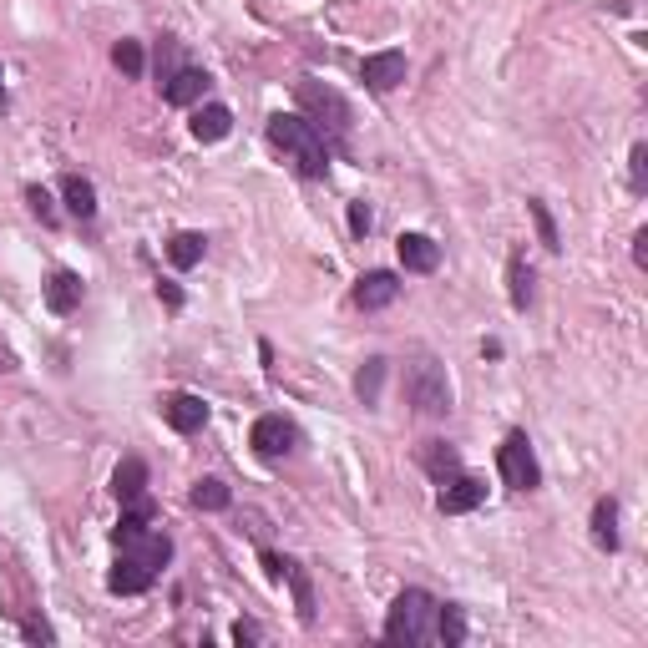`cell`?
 <instances>
[{
  "label": "cell",
  "instance_id": "cell-15",
  "mask_svg": "<svg viewBox=\"0 0 648 648\" xmlns=\"http://www.w3.org/2000/svg\"><path fill=\"white\" fill-rule=\"evenodd\" d=\"M81 304V279L71 274V269H56L51 279H46V309L51 314H71Z\"/></svg>",
  "mask_w": 648,
  "mask_h": 648
},
{
  "label": "cell",
  "instance_id": "cell-22",
  "mask_svg": "<svg viewBox=\"0 0 648 648\" xmlns=\"http://www.w3.org/2000/svg\"><path fill=\"white\" fill-rule=\"evenodd\" d=\"M507 284H512V309H527V304H532V264H527L522 254H512Z\"/></svg>",
  "mask_w": 648,
  "mask_h": 648
},
{
  "label": "cell",
  "instance_id": "cell-38",
  "mask_svg": "<svg viewBox=\"0 0 648 648\" xmlns=\"http://www.w3.org/2000/svg\"><path fill=\"white\" fill-rule=\"evenodd\" d=\"M0 81H6V76H0Z\"/></svg>",
  "mask_w": 648,
  "mask_h": 648
},
{
  "label": "cell",
  "instance_id": "cell-36",
  "mask_svg": "<svg viewBox=\"0 0 648 648\" xmlns=\"http://www.w3.org/2000/svg\"><path fill=\"white\" fill-rule=\"evenodd\" d=\"M233 638L238 643H259V623H233Z\"/></svg>",
  "mask_w": 648,
  "mask_h": 648
},
{
  "label": "cell",
  "instance_id": "cell-8",
  "mask_svg": "<svg viewBox=\"0 0 648 648\" xmlns=\"http://www.w3.org/2000/svg\"><path fill=\"white\" fill-rule=\"evenodd\" d=\"M162 421H168L173 431H183V436H193V431H203V426H208V405H203V395L178 390V395L162 400Z\"/></svg>",
  "mask_w": 648,
  "mask_h": 648
},
{
  "label": "cell",
  "instance_id": "cell-33",
  "mask_svg": "<svg viewBox=\"0 0 648 648\" xmlns=\"http://www.w3.org/2000/svg\"><path fill=\"white\" fill-rule=\"evenodd\" d=\"M633 264H638V269H648V228H638V233H633Z\"/></svg>",
  "mask_w": 648,
  "mask_h": 648
},
{
  "label": "cell",
  "instance_id": "cell-13",
  "mask_svg": "<svg viewBox=\"0 0 648 648\" xmlns=\"http://www.w3.org/2000/svg\"><path fill=\"white\" fill-rule=\"evenodd\" d=\"M395 294H400V279H395L390 269H370V274L355 284V304H360V309H385V304H395Z\"/></svg>",
  "mask_w": 648,
  "mask_h": 648
},
{
  "label": "cell",
  "instance_id": "cell-18",
  "mask_svg": "<svg viewBox=\"0 0 648 648\" xmlns=\"http://www.w3.org/2000/svg\"><path fill=\"white\" fill-rule=\"evenodd\" d=\"M421 466H426L436 481H446V476L461 471V456H456L451 441H426V446H421Z\"/></svg>",
  "mask_w": 648,
  "mask_h": 648
},
{
  "label": "cell",
  "instance_id": "cell-7",
  "mask_svg": "<svg viewBox=\"0 0 648 648\" xmlns=\"http://www.w3.org/2000/svg\"><path fill=\"white\" fill-rule=\"evenodd\" d=\"M486 502V481H476V476H446L441 481V512L446 517H461V512H476Z\"/></svg>",
  "mask_w": 648,
  "mask_h": 648
},
{
  "label": "cell",
  "instance_id": "cell-1",
  "mask_svg": "<svg viewBox=\"0 0 648 648\" xmlns=\"http://www.w3.org/2000/svg\"><path fill=\"white\" fill-rule=\"evenodd\" d=\"M269 142L294 162L304 178H324V173H330V147H324V132H319L309 117L274 112V117H269Z\"/></svg>",
  "mask_w": 648,
  "mask_h": 648
},
{
  "label": "cell",
  "instance_id": "cell-25",
  "mask_svg": "<svg viewBox=\"0 0 648 648\" xmlns=\"http://www.w3.org/2000/svg\"><path fill=\"white\" fill-rule=\"evenodd\" d=\"M279 578H289L294 583V603H299V618L304 623H314V593H309V578H304V567L299 562H284V573Z\"/></svg>",
  "mask_w": 648,
  "mask_h": 648
},
{
  "label": "cell",
  "instance_id": "cell-11",
  "mask_svg": "<svg viewBox=\"0 0 648 648\" xmlns=\"http://www.w3.org/2000/svg\"><path fill=\"white\" fill-rule=\"evenodd\" d=\"M107 588H112V593H122V598L147 593V588H152V567H147V562H137L132 552H122V557H117V567L107 573Z\"/></svg>",
  "mask_w": 648,
  "mask_h": 648
},
{
  "label": "cell",
  "instance_id": "cell-35",
  "mask_svg": "<svg viewBox=\"0 0 648 648\" xmlns=\"http://www.w3.org/2000/svg\"><path fill=\"white\" fill-rule=\"evenodd\" d=\"M26 638H31V643H51L56 633H51L46 623H36V618H31V623H26Z\"/></svg>",
  "mask_w": 648,
  "mask_h": 648
},
{
  "label": "cell",
  "instance_id": "cell-14",
  "mask_svg": "<svg viewBox=\"0 0 648 648\" xmlns=\"http://www.w3.org/2000/svg\"><path fill=\"white\" fill-rule=\"evenodd\" d=\"M228 132H233V112L223 102H208V107L193 112V137L198 142H223Z\"/></svg>",
  "mask_w": 648,
  "mask_h": 648
},
{
  "label": "cell",
  "instance_id": "cell-9",
  "mask_svg": "<svg viewBox=\"0 0 648 648\" xmlns=\"http://www.w3.org/2000/svg\"><path fill=\"white\" fill-rule=\"evenodd\" d=\"M360 76H365V87H370L375 97H385V92H395L400 81H405V56H400V51L365 56V61H360Z\"/></svg>",
  "mask_w": 648,
  "mask_h": 648
},
{
  "label": "cell",
  "instance_id": "cell-12",
  "mask_svg": "<svg viewBox=\"0 0 648 648\" xmlns=\"http://www.w3.org/2000/svg\"><path fill=\"white\" fill-rule=\"evenodd\" d=\"M203 92H208V71H198V66H178L168 81H162V97H168L173 107H193Z\"/></svg>",
  "mask_w": 648,
  "mask_h": 648
},
{
  "label": "cell",
  "instance_id": "cell-6",
  "mask_svg": "<svg viewBox=\"0 0 648 648\" xmlns=\"http://www.w3.org/2000/svg\"><path fill=\"white\" fill-rule=\"evenodd\" d=\"M249 446H254L259 456H284V451L299 446V431H294V421H284V416H259L254 431H249Z\"/></svg>",
  "mask_w": 648,
  "mask_h": 648
},
{
  "label": "cell",
  "instance_id": "cell-4",
  "mask_svg": "<svg viewBox=\"0 0 648 648\" xmlns=\"http://www.w3.org/2000/svg\"><path fill=\"white\" fill-rule=\"evenodd\" d=\"M299 107L314 117V127H330L335 137H350V102L335 87H319V81H299Z\"/></svg>",
  "mask_w": 648,
  "mask_h": 648
},
{
  "label": "cell",
  "instance_id": "cell-5",
  "mask_svg": "<svg viewBox=\"0 0 648 648\" xmlns=\"http://www.w3.org/2000/svg\"><path fill=\"white\" fill-rule=\"evenodd\" d=\"M497 466H502V481H507V486H517V492H532V486H542V466H537L532 441H527L522 431H512V436L502 441Z\"/></svg>",
  "mask_w": 648,
  "mask_h": 648
},
{
  "label": "cell",
  "instance_id": "cell-26",
  "mask_svg": "<svg viewBox=\"0 0 648 648\" xmlns=\"http://www.w3.org/2000/svg\"><path fill=\"white\" fill-rule=\"evenodd\" d=\"M436 638H441L446 648L466 643V618H461V608H436Z\"/></svg>",
  "mask_w": 648,
  "mask_h": 648
},
{
  "label": "cell",
  "instance_id": "cell-29",
  "mask_svg": "<svg viewBox=\"0 0 648 648\" xmlns=\"http://www.w3.org/2000/svg\"><path fill=\"white\" fill-rule=\"evenodd\" d=\"M628 183H633V193L648 188V142H638L633 157H628Z\"/></svg>",
  "mask_w": 648,
  "mask_h": 648
},
{
  "label": "cell",
  "instance_id": "cell-19",
  "mask_svg": "<svg viewBox=\"0 0 648 648\" xmlns=\"http://www.w3.org/2000/svg\"><path fill=\"white\" fill-rule=\"evenodd\" d=\"M593 542H598L603 552H618V502H613V497H603V502L593 507Z\"/></svg>",
  "mask_w": 648,
  "mask_h": 648
},
{
  "label": "cell",
  "instance_id": "cell-31",
  "mask_svg": "<svg viewBox=\"0 0 648 648\" xmlns=\"http://www.w3.org/2000/svg\"><path fill=\"white\" fill-rule=\"evenodd\" d=\"M173 71H178V46L168 41V46H162V51H157V76H162V81H168Z\"/></svg>",
  "mask_w": 648,
  "mask_h": 648
},
{
  "label": "cell",
  "instance_id": "cell-17",
  "mask_svg": "<svg viewBox=\"0 0 648 648\" xmlns=\"http://www.w3.org/2000/svg\"><path fill=\"white\" fill-rule=\"evenodd\" d=\"M122 552H132L137 562H147L152 573H157V567H168V557H173V542L162 537V532H142V537H132Z\"/></svg>",
  "mask_w": 648,
  "mask_h": 648
},
{
  "label": "cell",
  "instance_id": "cell-24",
  "mask_svg": "<svg viewBox=\"0 0 648 648\" xmlns=\"http://www.w3.org/2000/svg\"><path fill=\"white\" fill-rule=\"evenodd\" d=\"M380 380H385V360H365L360 375H355V395L365 405H380Z\"/></svg>",
  "mask_w": 648,
  "mask_h": 648
},
{
  "label": "cell",
  "instance_id": "cell-23",
  "mask_svg": "<svg viewBox=\"0 0 648 648\" xmlns=\"http://www.w3.org/2000/svg\"><path fill=\"white\" fill-rule=\"evenodd\" d=\"M228 502H233V492H228L223 481H213V476H203V481L193 486V507H198V512H223Z\"/></svg>",
  "mask_w": 648,
  "mask_h": 648
},
{
  "label": "cell",
  "instance_id": "cell-20",
  "mask_svg": "<svg viewBox=\"0 0 648 648\" xmlns=\"http://www.w3.org/2000/svg\"><path fill=\"white\" fill-rule=\"evenodd\" d=\"M203 249H208V238H203V233H173V238H168V259H173V269H193V264H203Z\"/></svg>",
  "mask_w": 648,
  "mask_h": 648
},
{
  "label": "cell",
  "instance_id": "cell-34",
  "mask_svg": "<svg viewBox=\"0 0 648 648\" xmlns=\"http://www.w3.org/2000/svg\"><path fill=\"white\" fill-rule=\"evenodd\" d=\"M157 299L168 304V309H183V289L178 284H157Z\"/></svg>",
  "mask_w": 648,
  "mask_h": 648
},
{
  "label": "cell",
  "instance_id": "cell-2",
  "mask_svg": "<svg viewBox=\"0 0 648 648\" xmlns=\"http://www.w3.org/2000/svg\"><path fill=\"white\" fill-rule=\"evenodd\" d=\"M436 598L421 593V588H405L395 603H390V618H385V638L390 643H405V648H416V643H431L436 638Z\"/></svg>",
  "mask_w": 648,
  "mask_h": 648
},
{
  "label": "cell",
  "instance_id": "cell-10",
  "mask_svg": "<svg viewBox=\"0 0 648 648\" xmlns=\"http://www.w3.org/2000/svg\"><path fill=\"white\" fill-rule=\"evenodd\" d=\"M395 254H400V264L411 269V274H436V264H441V249H436L426 233H400L395 238Z\"/></svg>",
  "mask_w": 648,
  "mask_h": 648
},
{
  "label": "cell",
  "instance_id": "cell-21",
  "mask_svg": "<svg viewBox=\"0 0 648 648\" xmlns=\"http://www.w3.org/2000/svg\"><path fill=\"white\" fill-rule=\"evenodd\" d=\"M61 193H66L71 218H97V188H92L87 178H66V183H61Z\"/></svg>",
  "mask_w": 648,
  "mask_h": 648
},
{
  "label": "cell",
  "instance_id": "cell-32",
  "mask_svg": "<svg viewBox=\"0 0 648 648\" xmlns=\"http://www.w3.org/2000/svg\"><path fill=\"white\" fill-rule=\"evenodd\" d=\"M350 233H355V238L370 233V208H365V203H350Z\"/></svg>",
  "mask_w": 648,
  "mask_h": 648
},
{
  "label": "cell",
  "instance_id": "cell-30",
  "mask_svg": "<svg viewBox=\"0 0 648 648\" xmlns=\"http://www.w3.org/2000/svg\"><path fill=\"white\" fill-rule=\"evenodd\" d=\"M26 203H31V213H36L46 228L56 223V203H51V193H46V188H26Z\"/></svg>",
  "mask_w": 648,
  "mask_h": 648
},
{
  "label": "cell",
  "instance_id": "cell-3",
  "mask_svg": "<svg viewBox=\"0 0 648 648\" xmlns=\"http://www.w3.org/2000/svg\"><path fill=\"white\" fill-rule=\"evenodd\" d=\"M405 395H411V405L421 416H446L451 411V380L436 360H416L411 370H405Z\"/></svg>",
  "mask_w": 648,
  "mask_h": 648
},
{
  "label": "cell",
  "instance_id": "cell-27",
  "mask_svg": "<svg viewBox=\"0 0 648 648\" xmlns=\"http://www.w3.org/2000/svg\"><path fill=\"white\" fill-rule=\"evenodd\" d=\"M527 213H532V223H537V238H542V243H547V249L557 254V249H562V238H557V223H552V213H547V203H537V198H532V203H527Z\"/></svg>",
  "mask_w": 648,
  "mask_h": 648
},
{
  "label": "cell",
  "instance_id": "cell-37",
  "mask_svg": "<svg viewBox=\"0 0 648 648\" xmlns=\"http://www.w3.org/2000/svg\"><path fill=\"white\" fill-rule=\"evenodd\" d=\"M11 370H16V355H11L6 345H0V375H11Z\"/></svg>",
  "mask_w": 648,
  "mask_h": 648
},
{
  "label": "cell",
  "instance_id": "cell-16",
  "mask_svg": "<svg viewBox=\"0 0 648 648\" xmlns=\"http://www.w3.org/2000/svg\"><path fill=\"white\" fill-rule=\"evenodd\" d=\"M112 492H117V502L127 507V502H137V497H147V466L137 461V456H127L122 466H117V476H112Z\"/></svg>",
  "mask_w": 648,
  "mask_h": 648
},
{
  "label": "cell",
  "instance_id": "cell-28",
  "mask_svg": "<svg viewBox=\"0 0 648 648\" xmlns=\"http://www.w3.org/2000/svg\"><path fill=\"white\" fill-rule=\"evenodd\" d=\"M112 61H117V71H122V76H142V66H147V56H142V46H137V41H117Z\"/></svg>",
  "mask_w": 648,
  "mask_h": 648
}]
</instances>
